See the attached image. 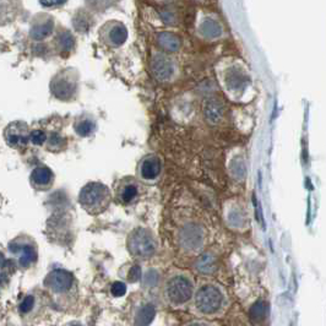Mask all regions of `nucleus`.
I'll return each mask as SVG.
<instances>
[{
    "mask_svg": "<svg viewBox=\"0 0 326 326\" xmlns=\"http://www.w3.org/2000/svg\"><path fill=\"white\" fill-rule=\"evenodd\" d=\"M128 36L129 32L127 26L117 20L107 21L98 31V38H100L101 43L112 49H117L124 46L128 41Z\"/></svg>",
    "mask_w": 326,
    "mask_h": 326,
    "instance_id": "obj_9",
    "label": "nucleus"
},
{
    "mask_svg": "<svg viewBox=\"0 0 326 326\" xmlns=\"http://www.w3.org/2000/svg\"><path fill=\"white\" fill-rule=\"evenodd\" d=\"M113 191L101 182H90L81 188L78 196L80 207L89 215H102L113 201Z\"/></svg>",
    "mask_w": 326,
    "mask_h": 326,
    "instance_id": "obj_3",
    "label": "nucleus"
},
{
    "mask_svg": "<svg viewBox=\"0 0 326 326\" xmlns=\"http://www.w3.org/2000/svg\"><path fill=\"white\" fill-rule=\"evenodd\" d=\"M56 180L53 171L47 166H37L30 174V184L37 191H47L52 188Z\"/></svg>",
    "mask_w": 326,
    "mask_h": 326,
    "instance_id": "obj_15",
    "label": "nucleus"
},
{
    "mask_svg": "<svg viewBox=\"0 0 326 326\" xmlns=\"http://www.w3.org/2000/svg\"><path fill=\"white\" fill-rule=\"evenodd\" d=\"M193 275L184 270H173L166 276L162 284L164 303L173 309L190 306L196 291Z\"/></svg>",
    "mask_w": 326,
    "mask_h": 326,
    "instance_id": "obj_2",
    "label": "nucleus"
},
{
    "mask_svg": "<svg viewBox=\"0 0 326 326\" xmlns=\"http://www.w3.org/2000/svg\"><path fill=\"white\" fill-rule=\"evenodd\" d=\"M56 30V21L52 15L47 13L36 14L30 23L29 36L35 42H43L53 35Z\"/></svg>",
    "mask_w": 326,
    "mask_h": 326,
    "instance_id": "obj_11",
    "label": "nucleus"
},
{
    "mask_svg": "<svg viewBox=\"0 0 326 326\" xmlns=\"http://www.w3.org/2000/svg\"><path fill=\"white\" fill-rule=\"evenodd\" d=\"M163 174V160L157 153L145 155L136 167V178L145 185H153Z\"/></svg>",
    "mask_w": 326,
    "mask_h": 326,
    "instance_id": "obj_8",
    "label": "nucleus"
},
{
    "mask_svg": "<svg viewBox=\"0 0 326 326\" xmlns=\"http://www.w3.org/2000/svg\"><path fill=\"white\" fill-rule=\"evenodd\" d=\"M157 43L163 51L168 53H174L182 48V40L179 36L172 34V32H162L157 36Z\"/></svg>",
    "mask_w": 326,
    "mask_h": 326,
    "instance_id": "obj_21",
    "label": "nucleus"
},
{
    "mask_svg": "<svg viewBox=\"0 0 326 326\" xmlns=\"http://www.w3.org/2000/svg\"><path fill=\"white\" fill-rule=\"evenodd\" d=\"M125 244L130 256L140 261L152 259L158 250L157 237L146 227H135L128 234Z\"/></svg>",
    "mask_w": 326,
    "mask_h": 326,
    "instance_id": "obj_4",
    "label": "nucleus"
},
{
    "mask_svg": "<svg viewBox=\"0 0 326 326\" xmlns=\"http://www.w3.org/2000/svg\"><path fill=\"white\" fill-rule=\"evenodd\" d=\"M74 286V277L70 272L63 268L51 271L45 278V287L56 295L67 294Z\"/></svg>",
    "mask_w": 326,
    "mask_h": 326,
    "instance_id": "obj_13",
    "label": "nucleus"
},
{
    "mask_svg": "<svg viewBox=\"0 0 326 326\" xmlns=\"http://www.w3.org/2000/svg\"><path fill=\"white\" fill-rule=\"evenodd\" d=\"M228 308V295L223 286L215 281H204L196 287L191 313L201 319L213 320L226 313Z\"/></svg>",
    "mask_w": 326,
    "mask_h": 326,
    "instance_id": "obj_1",
    "label": "nucleus"
},
{
    "mask_svg": "<svg viewBox=\"0 0 326 326\" xmlns=\"http://www.w3.org/2000/svg\"><path fill=\"white\" fill-rule=\"evenodd\" d=\"M182 326H218V324L217 322L213 321V320L201 319V317H198V319L190 320V321L185 322V324Z\"/></svg>",
    "mask_w": 326,
    "mask_h": 326,
    "instance_id": "obj_31",
    "label": "nucleus"
},
{
    "mask_svg": "<svg viewBox=\"0 0 326 326\" xmlns=\"http://www.w3.org/2000/svg\"><path fill=\"white\" fill-rule=\"evenodd\" d=\"M123 276H124L123 278H125L129 282H135L141 277V271H140V267L138 265L131 264V265H128L127 272H125Z\"/></svg>",
    "mask_w": 326,
    "mask_h": 326,
    "instance_id": "obj_28",
    "label": "nucleus"
},
{
    "mask_svg": "<svg viewBox=\"0 0 326 326\" xmlns=\"http://www.w3.org/2000/svg\"><path fill=\"white\" fill-rule=\"evenodd\" d=\"M199 36L204 40H218L223 35V27L213 16H205L198 26Z\"/></svg>",
    "mask_w": 326,
    "mask_h": 326,
    "instance_id": "obj_18",
    "label": "nucleus"
},
{
    "mask_svg": "<svg viewBox=\"0 0 326 326\" xmlns=\"http://www.w3.org/2000/svg\"><path fill=\"white\" fill-rule=\"evenodd\" d=\"M68 142L67 139L58 133V131H52L48 134V139H47L46 147L52 152H60L67 147Z\"/></svg>",
    "mask_w": 326,
    "mask_h": 326,
    "instance_id": "obj_23",
    "label": "nucleus"
},
{
    "mask_svg": "<svg viewBox=\"0 0 326 326\" xmlns=\"http://www.w3.org/2000/svg\"><path fill=\"white\" fill-rule=\"evenodd\" d=\"M178 242L183 251L186 254H198L204 248L205 242V229L204 227L195 222L185 223L179 229Z\"/></svg>",
    "mask_w": 326,
    "mask_h": 326,
    "instance_id": "obj_7",
    "label": "nucleus"
},
{
    "mask_svg": "<svg viewBox=\"0 0 326 326\" xmlns=\"http://www.w3.org/2000/svg\"><path fill=\"white\" fill-rule=\"evenodd\" d=\"M144 183L136 177H123L114 183L113 198L120 206L130 207L140 201L144 194Z\"/></svg>",
    "mask_w": 326,
    "mask_h": 326,
    "instance_id": "obj_6",
    "label": "nucleus"
},
{
    "mask_svg": "<svg viewBox=\"0 0 326 326\" xmlns=\"http://www.w3.org/2000/svg\"><path fill=\"white\" fill-rule=\"evenodd\" d=\"M67 3L68 0H40L41 7L46 8V9H58Z\"/></svg>",
    "mask_w": 326,
    "mask_h": 326,
    "instance_id": "obj_30",
    "label": "nucleus"
},
{
    "mask_svg": "<svg viewBox=\"0 0 326 326\" xmlns=\"http://www.w3.org/2000/svg\"><path fill=\"white\" fill-rule=\"evenodd\" d=\"M265 311H266V305H265V303L259 302L253 306V309H251V316H253L255 320H261L264 319Z\"/></svg>",
    "mask_w": 326,
    "mask_h": 326,
    "instance_id": "obj_29",
    "label": "nucleus"
},
{
    "mask_svg": "<svg viewBox=\"0 0 326 326\" xmlns=\"http://www.w3.org/2000/svg\"><path fill=\"white\" fill-rule=\"evenodd\" d=\"M47 139H48V134L46 131H43L42 129H34L31 131L30 141H31V144L36 145V146H43V145H46Z\"/></svg>",
    "mask_w": 326,
    "mask_h": 326,
    "instance_id": "obj_27",
    "label": "nucleus"
},
{
    "mask_svg": "<svg viewBox=\"0 0 326 326\" xmlns=\"http://www.w3.org/2000/svg\"><path fill=\"white\" fill-rule=\"evenodd\" d=\"M125 292H127V286L123 282H114L112 284V294L114 297H122L125 294Z\"/></svg>",
    "mask_w": 326,
    "mask_h": 326,
    "instance_id": "obj_32",
    "label": "nucleus"
},
{
    "mask_svg": "<svg viewBox=\"0 0 326 326\" xmlns=\"http://www.w3.org/2000/svg\"><path fill=\"white\" fill-rule=\"evenodd\" d=\"M119 0H85L87 9L95 13H103L106 10L111 9Z\"/></svg>",
    "mask_w": 326,
    "mask_h": 326,
    "instance_id": "obj_24",
    "label": "nucleus"
},
{
    "mask_svg": "<svg viewBox=\"0 0 326 326\" xmlns=\"http://www.w3.org/2000/svg\"><path fill=\"white\" fill-rule=\"evenodd\" d=\"M80 73L75 68H64L52 78L49 91L52 96L62 102L74 101L79 95Z\"/></svg>",
    "mask_w": 326,
    "mask_h": 326,
    "instance_id": "obj_5",
    "label": "nucleus"
},
{
    "mask_svg": "<svg viewBox=\"0 0 326 326\" xmlns=\"http://www.w3.org/2000/svg\"><path fill=\"white\" fill-rule=\"evenodd\" d=\"M228 222L233 228H243L245 226V213L242 210L234 209L229 212Z\"/></svg>",
    "mask_w": 326,
    "mask_h": 326,
    "instance_id": "obj_26",
    "label": "nucleus"
},
{
    "mask_svg": "<svg viewBox=\"0 0 326 326\" xmlns=\"http://www.w3.org/2000/svg\"><path fill=\"white\" fill-rule=\"evenodd\" d=\"M32 305H34V300H32V297L31 295H29V297L26 298V299L24 300L23 304H21V310L23 311H27V310H30V309L32 308Z\"/></svg>",
    "mask_w": 326,
    "mask_h": 326,
    "instance_id": "obj_33",
    "label": "nucleus"
},
{
    "mask_svg": "<svg viewBox=\"0 0 326 326\" xmlns=\"http://www.w3.org/2000/svg\"><path fill=\"white\" fill-rule=\"evenodd\" d=\"M73 24L74 30L80 35L89 34L90 30L93 27L95 20H93V14L90 9H79L76 10L73 15Z\"/></svg>",
    "mask_w": 326,
    "mask_h": 326,
    "instance_id": "obj_20",
    "label": "nucleus"
},
{
    "mask_svg": "<svg viewBox=\"0 0 326 326\" xmlns=\"http://www.w3.org/2000/svg\"><path fill=\"white\" fill-rule=\"evenodd\" d=\"M74 131L80 138H90L97 130V122L95 117L89 113H82L74 120Z\"/></svg>",
    "mask_w": 326,
    "mask_h": 326,
    "instance_id": "obj_19",
    "label": "nucleus"
},
{
    "mask_svg": "<svg viewBox=\"0 0 326 326\" xmlns=\"http://www.w3.org/2000/svg\"><path fill=\"white\" fill-rule=\"evenodd\" d=\"M53 47L57 54L63 58L69 57L76 48V40L68 29L59 27L53 38Z\"/></svg>",
    "mask_w": 326,
    "mask_h": 326,
    "instance_id": "obj_16",
    "label": "nucleus"
},
{
    "mask_svg": "<svg viewBox=\"0 0 326 326\" xmlns=\"http://www.w3.org/2000/svg\"><path fill=\"white\" fill-rule=\"evenodd\" d=\"M204 113L211 122H217L221 118V106L216 101H207L204 105Z\"/></svg>",
    "mask_w": 326,
    "mask_h": 326,
    "instance_id": "obj_25",
    "label": "nucleus"
},
{
    "mask_svg": "<svg viewBox=\"0 0 326 326\" xmlns=\"http://www.w3.org/2000/svg\"><path fill=\"white\" fill-rule=\"evenodd\" d=\"M135 313V326H147L155 316V309L151 304L142 303Z\"/></svg>",
    "mask_w": 326,
    "mask_h": 326,
    "instance_id": "obj_22",
    "label": "nucleus"
},
{
    "mask_svg": "<svg viewBox=\"0 0 326 326\" xmlns=\"http://www.w3.org/2000/svg\"><path fill=\"white\" fill-rule=\"evenodd\" d=\"M151 71L156 80L169 81L175 74V63L171 57L157 53L151 59Z\"/></svg>",
    "mask_w": 326,
    "mask_h": 326,
    "instance_id": "obj_14",
    "label": "nucleus"
},
{
    "mask_svg": "<svg viewBox=\"0 0 326 326\" xmlns=\"http://www.w3.org/2000/svg\"><path fill=\"white\" fill-rule=\"evenodd\" d=\"M31 129L23 120H15L7 125L4 130L5 142L13 149H24L30 144Z\"/></svg>",
    "mask_w": 326,
    "mask_h": 326,
    "instance_id": "obj_10",
    "label": "nucleus"
},
{
    "mask_svg": "<svg viewBox=\"0 0 326 326\" xmlns=\"http://www.w3.org/2000/svg\"><path fill=\"white\" fill-rule=\"evenodd\" d=\"M246 86V76L239 68L232 67L224 71L223 75V90L228 93L237 95L244 91Z\"/></svg>",
    "mask_w": 326,
    "mask_h": 326,
    "instance_id": "obj_17",
    "label": "nucleus"
},
{
    "mask_svg": "<svg viewBox=\"0 0 326 326\" xmlns=\"http://www.w3.org/2000/svg\"><path fill=\"white\" fill-rule=\"evenodd\" d=\"M67 326H82L81 324H79V322H71V324L67 325Z\"/></svg>",
    "mask_w": 326,
    "mask_h": 326,
    "instance_id": "obj_34",
    "label": "nucleus"
},
{
    "mask_svg": "<svg viewBox=\"0 0 326 326\" xmlns=\"http://www.w3.org/2000/svg\"><path fill=\"white\" fill-rule=\"evenodd\" d=\"M10 251L18 259V265L23 268H29L37 261V250L30 239L16 238L9 245Z\"/></svg>",
    "mask_w": 326,
    "mask_h": 326,
    "instance_id": "obj_12",
    "label": "nucleus"
}]
</instances>
